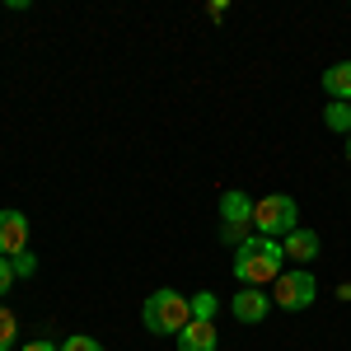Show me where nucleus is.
Returning <instances> with one entry per match:
<instances>
[{
	"label": "nucleus",
	"instance_id": "1",
	"mask_svg": "<svg viewBox=\"0 0 351 351\" xmlns=\"http://www.w3.org/2000/svg\"><path fill=\"white\" fill-rule=\"evenodd\" d=\"M281 263H286L281 239L248 234V239L234 248V281H239V286H267V281L281 276Z\"/></svg>",
	"mask_w": 351,
	"mask_h": 351
},
{
	"label": "nucleus",
	"instance_id": "2",
	"mask_svg": "<svg viewBox=\"0 0 351 351\" xmlns=\"http://www.w3.org/2000/svg\"><path fill=\"white\" fill-rule=\"evenodd\" d=\"M141 324L150 328L155 337H178V332L192 324V300L164 286V291H155V295L145 300V309H141Z\"/></svg>",
	"mask_w": 351,
	"mask_h": 351
},
{
	"label": "nucleus",
	"instance_id": "3",
	"mask_svg": "<svg viewBox=\"0 0 351 351\" xmlns=\"http://www.w3.org/2000/svg\"><path fill=\"white\" fill-rule=\"evenodd\" d=\"M295 220H300V206H295V197H286V192H271V197L253 202V230L263 239H286L295 230Z\"/></svg>",
	"mask_w": 351,
	"mask_h": 351
},
{
	"label": "nucleus",
	"instance_id": "4",
	"mask_svg": "<svg viewBox=\"0 0 351 351\" xmlns=\"http://www.w3.org/2000/svg\"><path fill=\"white\" fill-rule=\"evenodd\" d=\"M319 295V281H314V271L304 267H291L276 276V291H271V304L276 309H286V314H300V309H309Z\"/></svg>",
	"mask_w": 351,
	"mask_h": 351
},
{
	"label": "nucleus",
	"instance_id": "5",
	"mask_svg": "<svg viewBox=\"0 0 351 351\" xmlns=\"http://www.w3.org/2000/svg\"><path fill=\"white\" fill-rule=\"evenodd\" d=\"M230 314H234V324H263L271 314V295L263 286H239V295L230 300Z\"/></svg>",
	"mask_w": 351,
	"mask_h": 351
},
{
	"label": "nucleus",
	"instance_id": "6",
	"mask_svg": "<svg viewBox=\"0 0 351 351\" xmlns=\"http://www.w3.org/2000/svg\"><path fill=\"white\" fill-rule=\"evenodd\" d=\"M28 248V216L24 211H0V258H14Z\"/></svg>",
	"mask_w": 351,
	"mask_h": 351
},
{
	"label": "nucleus",
	"instance_id": "7",
	"mask_svg": "<svg viewBox=\"0 0 351 351\" xmlns=\"http://www.w3.org/2000/svg\"><path fill=\"white\" fill-rule=\"evenodd\" d=\"M220 220H225V230H243V225H253V197L239 188L220 192Z\"/></svg>",
	"mask_w": 351,
	"mask_h": 351
},
{
	"label": "nucleus",
	"instance_id": "8",
	"mask_svg": "<svg viewBox=\"0 0 351 351\" xmlns=\"http://www.w3.org/2000/svg\"><path fill=\"white\" fill-rule=\"evenodd\" d=\"M281 248H286V263H314V258L324 253L319 234H314V230H304V225H295V230L281 239Z\"/></svg>",
	"mask_w": 351,
	"mask_h": 351
},
{
	"label": "nucleus",
	"instance_id": "9",
	"mask_svg": "<svg viewBox=\"0 0 351 351\" xmlns=\"http://www.w3.org/2000/svg\"><path fill=\"white\" fill-rule=\"evenodd\" d=\"M216 342H220L216 324H202V319H192V324L178 332V351H216Z\"/></svg>",
	"mask_w": 351,
	"mask_h": 351
},
{
	"label": "nucleus",
	"instance_id": "10",
	"mask_svg": "<svg viewBox=\"0 0 351 351\" xmlns=\"http://www.w3.org/2000/svg\"><path fill=\"white\" fill-rule=\"evenodd\" d=\"M324 94L332 104H351V61H337L324 71Z\"/></svg>",
	"mask_w": 351,
	"mask_h": 351
},
{
	"label": "nucleus",
	"instance_id": "11",
	"mask_svg": "<svg viewBox=\"0 0 351 351\" xmlns=\"http://www.w3.org/2000/svg\"><path fill=\"white\" fill-rule=\"evenodd\" d=\"M324 122H328V132L351 136V104H328V108H324Z\"/></svg>",
	"mask_w": 351,
	"mask_h": 351
},
{
	"label": "nucleus",
	"instance_id": "12",
	"mask_svg": "<svg viewBox=\"0 0 351 351\" xmlns=\"http://www.w3.org/2000/svg\"><path fill=\"white\" fill-rule=\"evenodd\" d=\"M192 319H202V324H216V295H211V291L192 295Z\"/></svg>",
	"mask_w": 351,
	"mask_h": 351
},
{
	"label": "nucleus",
	"instance_id": "13",
	"mask_svg": "<svg viewBox=\"0 0 351 351\" xmlns=\"http://www.w3.org/2000/svg\"><path fill=\"white\" fill-rule=\"evenodd\" d=\"M14 332H19V324H14V314L0 304V351H10L14 347Z\"/></svg>",
	"mask_w": 351,
	"mask_h": 351
},
{
	"label": "nucleus",
	"instance_id": "14",
	"mask_svg": "<svg viewBox=\"0 0 351 351\" xmlns=\"http://www.w3.org/2000/svg\"><path fill=\"white\" fill-rule=\"evenodd\" d=\"M10 267H14V276H33V271H38V253H33V248L14 253V258H10Z\"/></svg>",
	"mask_w": 351,
	"mask_h": 351
},
{
	"label": "nucleus",
	"instance_id": "15",
	"mask_svg": "<svg viewBox=\"0 0 351 351\" xmlns=\"http://www.w3.org/2000/svg\"><path fill=\"white\" fill-rule=\"evenodd\" d=\"M56 351H104V347H99L94 337H84V332H75V337H66V342H61Z\"/></svg>",
	"mask_w": 351,
	"mask_h": 351
},
{
	"label": "nucleus",
	"instance_id": "16",
	"mask_svg": "<svg viewBox=\"0 0 351 351\" xmlns=\"http://www.w3.org/2000/svg\"><path fill=\"white\" fill-rule=\"evenodd\" d=\"M14 286V267H10V258H0V295Z\"/></svg>",
	"mask_w": 351,
	"mask_h": 351
},
{
	"label": "nucleus",
	"instance_id": "17",
	"mask_svg": "<svg viewBox=\"0 0 351 351\" xmlns=\"http://www.w3.org/2000/svg\"><path fill=\"white\" fill-rule=\"evenodd\" d=\"M19 351H56V347H52V342H24Z\"/></svg>",
	"mask_w": 351,
	"mask_h": 351
},
{
	"label": "nucleus",
	"instance_id": "18",
	"mask_svg": "<svg viewBox=\"0 0 351 351\" xmlns=\"http://www.w3.org/2000/svg\"><path fill=\"white\" fill-rule=\"evenodd\" d=\"M347 160H351V136H347Z\"/></svg>",
	"mask_w": 351,
	"mask_h": 351
}]
</instances>
